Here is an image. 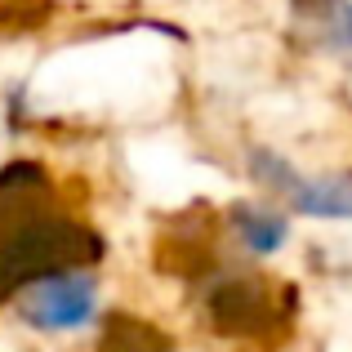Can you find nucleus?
<instances>
[{"instance_id":"1","label":"nucleus","mask_w":352,"mask_h":352,"mask_svg":"<svg viewBox=\"0 0 352 352\" xmlns=\"http://www.w3.org/2000/svg\"><path fill=\"white\" fill-rule=\"evenodd\" d=\"M103 254L107 245L94 228L54 206L45 165L14 161L0 170V303L18 299L45 276L98 263Z\"/></svg>"},{"instance_id":"2","label":"nucleus","mask_w":352,"mask_h":352,"mask_svg":"<svg viewBox=\"0 0 352 352\" xmlns=\"http://www.w3.org/2000/svg\"><path fill=\"white\" fill-rule=\"evenodd\" d=\"M206 321L236 344H272L294 317V290H276L263 272L214 267L206 276Z\"/></svg>"},{"instance_id":"3","label":"nucleus","mask_w":352,"mask_h":352,"mask_svg":"<svg viewBox=\"0 0 352 352\" xmlns=\"http://www.w3.org/2000/svg\"><path fill=\"white\" fill-rule=\"evenodd\" d=\"M94 303H98L94 276L85 267H72V272L27 285L18 294V317L36 330H76L85 321H94Z\"/></svg>"},{"instance_id":"4","label":"nucleus","mask_w":352,"mask_h":352,"mask_svg":"<svg viewBox=\"0 0 352 352\" xmlns=\"http://www.w3.org/2000/svg\"><path fill=\"white\" fill-rule=\"evenodd\" d=\"M294 23L317 50L352 54V0H290Z\"/></svg>"},{"instance_id":"5","label":"nucleus","mask_w":352,"mask_h":352,"mask_svg":"<svg viewBox=\"0 0 352 352\" xmlns=\"http://www.w3.org/2000/svg\"><path fill=\"white\" fill-rule=\"evenodd\" d=\"M285 201L299 214H312V219H352V170L317 174V179L299 174Z\"/></svg>"},{"instance_id":"6","label":"nucleus","mask_w":352,"mask_h":352,"mask_svg":"<svg viewBox=\"0 0 352 352\" xmlns=\"http://www.w3.org/2000/svg\"><path fill=\"white\" fill-rule=\"evenodd\" d=\"M228 223H232V232H236L241 245L254 250V254H272V250H281L285 236H290L285 214H276V210H267V206H250V201L232 206Z\"/></svg>"},{"instance_id":"7","label":"nucleus","mask_w":352,"mask_h":352,"mask_svg":"<svg viewBox=\"0 0 352 352\" xmlns=\"http://www.w3.org/2000/svg\"><path fill=\"white\" fill-rule=\"evenodd\" d=\"M98 352H174V344L143 317L129 312H107L98 330Z\"/></svg>"}]
</instances>
